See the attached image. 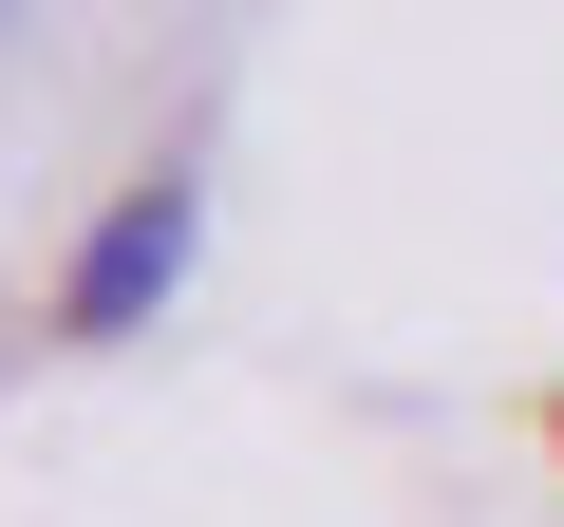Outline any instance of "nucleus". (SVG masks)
<instances>
[{"instance_id":"nucleus-1","label":"nucleus","mask_w":564,"mask_h":527,"mask_svg":"<svg viewBox=\"0 0 564 527\" xmlns=\"http://www.w3.org/2000/svg\"><path fill=\"white\" fill-rule=\"evenodd\" d=\"M188 226H207V207H188V170L113 189V207H95V245L57 264V340H151V321H170V283H188Z\"/></svg>"}]
</instances>
